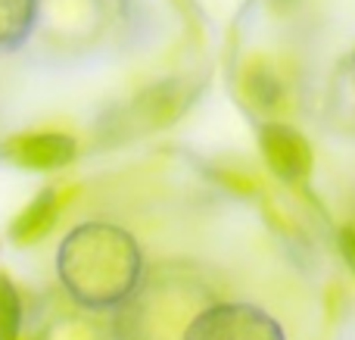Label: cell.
Masks as SVG:
<instances>
[{"mask_svg": "<svg viewBox=\"0 0 355 340\" xmlns=\"http://www.w3.org/2000/svg\"><path fill=\"white\" fill-rule=\"evenodd\" d=\"M75 141L69 135L60 131H37V135H22L16 141L6 144V153L12 156V162L25 169H37V172H47V169H62L75 160Z\"/></svg>", "mask_w": 355, "mask_h": 340, "instance_id": "obj_4", "label": "cell"}, {"mask_svg": "<svg viewBox=\"0 0 355 340\" xmlns=\"http://www.w3.org/2000/svg\"><path fill=\"white\" fill-rule=\"evenodd\" d=\"M243 85H246V94H250V100L259 106V110H265V112L275 110V106L284 100L281 78H277L275 69L265 66V62H256V66H250Z\"/></svg>", "mask_w": 355, "mask_h": 340, "instance_id": "obj_8", "label": "cell"}, {"mask_svg": "<svg viewBox=\"0 0 355 340\" xmlns=\"http://www.w3.org/2000/svg\"><path fill=\"white\" fill-rule=\"evenodd\" d=\"M56 272L81 309L110 312L137 297L144 284V253L131 231L110 222H85L62 237Z\"/></svg>", "mask_w": 355, "mask_h": 340, "instance_id": "obj_1", "label": "cell"}, {"mask_svg": "<svg viewBox=\"0 0 355 340\" xmlns=\"http://www.w3.org/2000/svg\"><path fill=\"white\" fill-rule=\"evenodd\" d=\"M22 328V300L6 275H0V340H19Z\"/></svg>", "mask_w": 355, "mask_h": 340, "instance_id": "obj_9", "label": "cell"}, {"mask_svg": "<svg viewBox=\"0 0 355 340\" xmlns=\"http://www.w3.org/2000/svg\"><path fill=\"white\" fill-rule=\"evenodd\" d=\"M184 340H287L275 316L252 303H212L190 318Z\"/></svg>", "mask_w": 355, "mask_h": 340, "instance_id": "obj_2", "label": "cell"}, {"mask_svg": "<svg viewBox=\"0 0 355 340\" xmlns=\"http://www.w3.org/2000/svg\"><path fill=\"white\" fill-rule=\"evenodd\" d=\"M259 150L271 175L284 185H300L312 172V147L287 122H265L259 128Z\"/></svg>", "mask_w": 355, "mask_h": 340, "instance_id": "obj_3", "label": "cell"}, {"mask_svg": "<svg viewBox=\"0 0 355 340\" xmlns=\"http://www.w3.org/2000/svg\"><path fill=\"white\" fill-rule=\"evenodd\" d=\"M337 247H340V256L346 260V266H349L355 275V225H343V228L337 231Z\"/></svg>", "mask_w": 355, "mask_h": 340, "instance_id": "obj_10", "label": "cell"}, {"mask_svg": "<svg viewBox=\"0 0 355 340\" xmlns=\"http://www.w3.org/2000/svg\"><path fill=\"white\" fill-rule=\"evenodd\" d=\"M56 216H60V206H56V191H50V187H47V191H41L22 212H19V219L12 222V228H10V237L16 244L37 241L41 235H47V231L53 228Z\"/></svg>", "mask_w": 355, "mask_h": 340, "instance_id": "obj_7", "label": "cell"}, {"mask_svg": "<svg viewBox=\"0 0 355 340\" xmlns=\"http://www.w3.org/2000/svg\"><path fill=\"white\" fill-rule=\"evenodd\" d=\"M41 16V0H0V53L19 50Z\"/></svg>", "mask_w": 355, "mask_h": 340, "instance_id": "obj_5", "label": "cell"}, {"mask_svg": "<svg viewBox=\"0 0 355 340\" xmlns=\"http://www.w3.org/2000/svg\"><path fill=\"white\" fill-rule=\"evenodd\" d=\"M327 122L355 135V53L340 62L327 91Z\"/></svg>", "mask_w": 355, "mask_h": 340, "instance_id": "obj_6", "label": "cell"}]
</instances>
